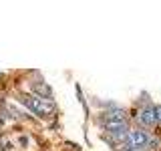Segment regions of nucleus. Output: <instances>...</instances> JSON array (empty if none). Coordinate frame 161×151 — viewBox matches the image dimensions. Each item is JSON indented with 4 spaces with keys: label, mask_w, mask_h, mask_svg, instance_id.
<instances>
[{
    "label": "nucleus",
    "mask_w": 161,
    "mask_h": 151,
    "mask_svg": "<svg viewBox=\"0 0 161 151\" xmlns=\"http://www.w3.org/2000/svg\"><path fill=\"white\" fill-rule=\"evenodd\" d=\"M105 119L107 121H125V111L123 109H111L105 113Z\"/></svg>",
    "instance_id": "39448f33"
},
{
    "label": "nucleus",
    "mask_w": 161,
    "mask_h": 151,
    "mask_svg": "<svg viewBox=\"0 0 161 151\" xmlns=\"http://www.w3.org/2000/svg\"><path fill=\"white\" fill-rule=\"evenodd\" d=\"M159 147H161V141L157 137H151V135H149V141H147V145H145V149L153 151V149H159Z\"/></svg>",
    "instance_id": "423d86ee"
},
{
    "label": "nucleus",
    "mask_w": 161,
    "mask_h": 151,
    "mask_svg": "<svg viewBox=\"0 0 161 151\" xmlns=\"http://www.w3.org/2000/svg\"><path fill=\"white\" fill-rule=\"evenodd\" d=\"M127 147H135V149H145V145H147L149 141V133L145 129H129L127 133Z\"/></svg>",
    "instance_id": "7ed1b4c3"
},
{
    "label": "nucleus",
    "mask_w": 161,
    "mask_h": 151,
    "mask_svg": "<svg viewBox=\"0 0 161 151\" xmlns=\"http://www.w3.org/2000/svg\"><path fill=\"white\" fill-rule=\"evenodd\" d=\"M155 115H157V123H161V105L155 107Z\"/></svg>",
    "instance_id": "0eeeda50"
},
{
    "label": "nucleus",
    "mask_w": 161,
    "mask_h": 151,
    "mask_svg": "<svg viewBox=\"0 0 161 151\" xmlns=\"http://www.w3.org/2000/svg\"><path fill=\"white\" fill-rule=\"evenodd\" d=\"M137 121L141 125H145V127H153V125L157 123V115H155V107H153V105H145V107H141L139 113H137Z\"/></svg>",
    "instance_id": "20e7f679"
},
{
    "label": "nucleus",
    "mask_w": 161,
    "mask_h": 151,
    "mask_svg": "<svg viewBox=\"0 0 161 151\" xmlns=\"http://www.w3.org/2000/svg\"><path fill=\"white\" fill-rule=\"evenodd\" d=\"M123 151H145V149H135V147H125Z\"/></svg>",
    "instance_id": "6e6552de"
},
{
    "label": "nucleus",
    "mask_w": 161,
    "mask_h": 151,
    "mask_svg": "<svg viewBox=\"0 0 161 151\" xmlns=\"http://www.w3.org/2000/svg\"><path fill=\"white\" fill-rule=\"evenodd\" d=\"M22 103L26 105L30 111H34L36 115H40V117L50 115L54 111V105L50 103V101H47V99L38 97V95H24V97H22Z\"/></svg>",
    "instance_id": "f257e3e1"
},
{
    "label": "nucleus",
    "mask_w": 161,
    "mask_h": 151,
    "mask_svg": "<svg viewBox=\"0 0 161 151\" xmlns=\"http://www.w3.org/2000/svg\"><path fill=\"white\" fill-rule=\"evenodd\" d=\"M103 129L107 131L109 139H113V141H125L129 133V127L125 121H105Z\"/></svg>",
    "instance_id": "f03ea898"
}]
</instances>
